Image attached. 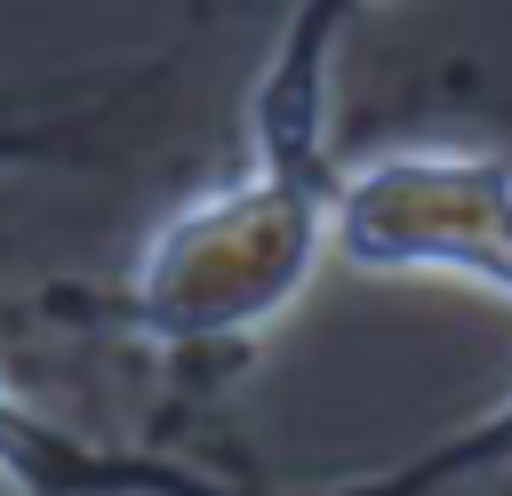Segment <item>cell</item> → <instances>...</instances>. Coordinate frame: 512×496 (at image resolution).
Masks as SVG:
<instances>
[{
  "instance_id": "obj_1",
  "label": "cell",
  "mask_w": 512,
  "mask_h": 496,
  "mask_svg": "<svg viewBox=\"0 0 512 496\" xmlns=\"http://www.w3.org/2000/svg\"><path fill=\"white\" fill-rule=\"evenodd\" d=\"M328 240V200L296 160L256 168L232 192L192 200L176 224L152 232L136 264V320L168 344H216L272 328L296 288L312 280V256Z\"/></svg>"
},
{
  "instance_id": "obj_2",
  "label": "cell",
  "mask_w": 512,
  "mask_h": 496,
  "mask_svg": "<svg viewBox=\"0 0 512 496\" xmlns=\"http://www.w3.org/2000/svg\"><path fill=\"white\" fill-rule=\"evenodd\" d=\"M328 240L360 272H440L512 296V168L480 152H392L336 184Z\"/></svg>"
},
{
  "instance_id": "obj_3",
  "label": "cell",
  "mask_w": 512,
  "mask_h": 496,
  "mask_svg": "<svg viewBox=\"0 0 512 496\" xmlns=\"http://www.w3.org/2000/svg\"><path fill=\"white\" fill-rule=\"evenodd\" d=\"M64 464H72V456H64V448H56V440H48V432H40V424L0 392V472H16V480H32V488H48Z\"/></svg>"
}]
</instances>
